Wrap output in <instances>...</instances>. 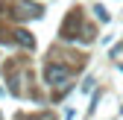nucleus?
Wrapping results in <instances>:
<instances>
[{"instance_id": "nucleus-1", "label": "nucleus", "mask_w": 123, "mask_h": 120, "mask_svg": "<svg viewBox=\"0 0 123 120\" xmlns=\"http://www.w3.org/2000/svg\"><path fill=\"white\" fill-rule=\"evenodd\" d=\"M79 29H82V15H79V9H73V12H68V18H65V24H62L59 35L65 41H73ZM82 32H85V29H82Z\"/></svg>"}, {"instance_id": "nucleus-5", "label": "nucleus", "mask_w": 123, "mask_h": 120, "mask_svg": "<svg viewBox=\"0 0 123 120\" xmlns=\"http://www.w3.org/2000/svg\"><path fill=\"white\" fill-rule=\"evenodd\" d=\"M94 12H97V18H100V21H103V24H105V21H109V12H105V9H103V6H97V9H94Z\"/></svg>"}, {"instance_id": "nucleus-3", "label": "nucleus", "mask_w": 123, "mask_h": 120, "mask_svg": "<svg viewBox=\"0 0 123 120\" xmlns=\"http://www.w3.org/2000/svg\"><path fill=\"white\" fill-rule=\"evenodd\" d=\"M41 6H35V3H18L15 6V12H12V18H41Z\"/></svg>"}, {"instance_id": "nucleus-2", "label": "nucleus", "mask_w": 123, "mask_h": 120, "mask_svg": "<svg viewBox=\"0 0 123 120\" xmlns=\"http://www.w3.org/2000/svg\"><path fill=\"white\" fill-rule=\"evenodd\" d=\"M44 79H47L50 85H65L70 79V70L65 65H59V62H50L47 67H44Z\"/></svg>"}, {"instance_id": "nucleus-4", "label": "nucleus", "mask_w": 123, "mask_h": 120, "mask_svg": "<svg viewBox=\"0 0 123 120\" xmlns=\"http://www.w3.org/2000/svg\"><path fill=\"white\" fill-rule=\"evenodd\" d=\"M15 44H21V47H29V50H32V47H35V38L29 35L26 29H18V32H15Z\"/></svg>"}]
</instances>
